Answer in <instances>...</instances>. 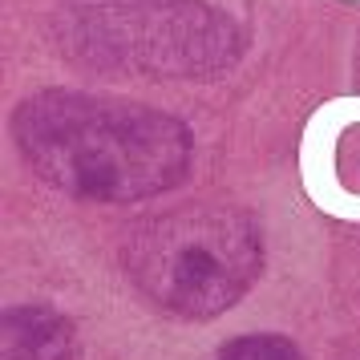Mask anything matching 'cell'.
I'll return each instance as SVG.
<instances>
[{"label":"cell","instance_id":"6da1fadb","mask_svg":"<svg viewBox=\"0 0 360 360\" xmlns=\"http://www.w3.org/2000/svg\"><path fill=\"white\" fill-rule=\"evenodd\" d=\"M360 126V98H336L324 101L304 126V142H300V179L308 198L324 214L336 219H360V195L348 191L340 182V166H336V150H340V134Z\"/></svg>","mask_w":360,"mask_h":360},{"label":"cell","instance_id":"7a4b0ae2","mask_svg":"<svg viewBox=\"0 0 360 360\" xmlns=\"http://www.w3.org/2000/svg\"><path fill=\"white\" fill-rule=\"evenodd\" d=\"M348 4H360V0H348Z\"/></svg>","mask_w":360,"mask_h":360}]
</instances>
